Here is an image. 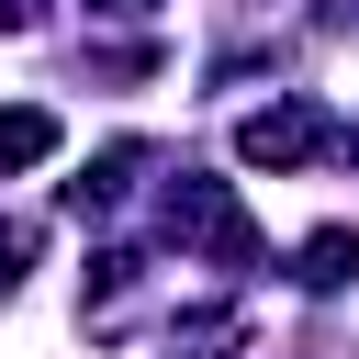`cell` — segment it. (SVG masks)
Returning a JSON list of instances; mask_svg holds the SVG:
<instances>
[{
  "instance_id": "1",
  "label": "cell",
  "mask_w": 359,
  "mask_h": 359,
  "mask_svg": "<svg viewBox=\"0 0 359 359\" xmlns=\"http://www.w3.org/2000/svg\"><path fill=\"white\" fill-rule=\"evenodd\" d=\"M168 236L202 247V258H224V269L258 258V224H247V202H236L224 180H168Z\"/></svg>"
},
{
  "instance_id": "2",
  "label": "cell",
  "mask_w": 359,
  "mask_h": 359,
  "mask_svg": "<svg viewBox=\"0 0 359 359\" xmlns=\"http://www.w3.org/2000/svg\"><path fill=\"white\" fill-rule=\"evenodd\" d=\"M325 146H337V123H325L314 101H269V112L236 123V157H247V168H314Z\"/></svg>"
},
{
  "instance_id": "3",
  "label": "cell",
  "mask_w": 359,
  "mask_h": 359,
  "mask_svg": "<svg viewBox=\"0 0 359 359\" xmlns=\"http://www.w3.org/2000/svg\"><path fill=\"white\" fill-rule=\"evenodd\" d=\"M56 146H67V135H56L45 101H11V112H0V180H11V168H45Z\"/></svg>"
},
{
  "instance_id": "4",
  "label": "cell",
  "mask_w": 359,
  "mask_h": 359,
  "mask_svg": "<svg viewBox=\"0 0 359 359\" xmlns=\"http://www.w3.org/2000/svg\"><path fill=\"white\" fill-rule=\"evenodd\" d=\"M348 269H359V224H325V236H303V280H314V292H337Z\"/></svg>"
},
{
  "instance_id": "5",
  "label": "cell",
  "mask_w": 359,
  "mask_h": 359,
  "mask_svg": "<svg viewBox=\"0 0 359 359\" xmlns=\"http://www.w3.org/2000/svg\"><path fill=\"white\" fill-rule=\"evenodd\" d=\"M168 348H180V359H236V348H247V314H191Z\"/></svg>"
},
{
  "instance_id": "6",
  "label": "cell",
  "mask_w": 359,
  "mask_h": 359,
  "mask_svg": "<svg viewBox=\"0 0 359 359\" xmlns=\"http://www.w3.org/2000/svg\"><path fill=\"white\" fill-rule=\"evenodd\" d=\"M22 258H34V224H11V213H0V303L22 292Z\"/></svg>"
},
{
  "instance_id": "7",
  "label": "cell",
  "mask_w": 359,
  "mask_h": 359,
  "mask_svg": "<svg viewBox=\"0 0 359 359\" xmlns=\"http://www.w3.org/2000/svg\"><path fill=\"white\" fill-rule=\"evenodd\" d=\"M0 22H11V34H22V22H45V0H0Z\"/></svg>"
},
{
  "instance_id": "8",
  "label": "cell",
  "mask_w": 359,
  "mask_h": 359,
  "mask_svg": "<svg viewBox=\"0 0 359 359\" xmlns=\"http://www.w3.org/2000/svg\"><path fill=\"white\" fill-rule=\"evenodd\" d=\"M90 11H157V0H90Z\"/></svg>"
}]
</instances>
